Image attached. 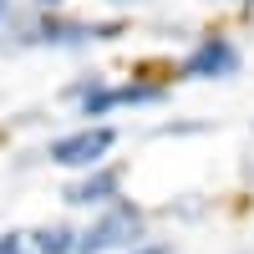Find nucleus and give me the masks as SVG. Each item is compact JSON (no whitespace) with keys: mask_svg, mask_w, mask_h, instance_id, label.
Masks as SVG:
<instances>
[{"mask_svg":"<svg viewBox=\"0 0 254 254\" xmlns=\"http://www.w3.org/2000/svg\"><path fill=\"white\" fill-rule=\"evenodd\" d=\"M137 239H142V208L127 198H112L76 234V254H112V249H132Z\"/></svg>","mask_w":254,"mask_h":254,"instance_id":"1","label":"nucleus"},{"mask_svg":"<svg viewBox=\"0 0 254 254\" xmlns=\"http://www.w3.org/2000/svg\"><path fill=\"white\" fill-rule=\"evenodd\" d=\"M112 142H117V132L107 122H87L81 132H66V137H56L51 142V163H61V168H97V163H107V153H112Z\"/></svg>","mask_w":254,"mask_h":254,"instance_id":"2","label":"nucleus"},{"mask_svg":"<svg viewBox=\"0 0 254 254\" xmlns=\"http://www.w3.org/2000/svg\"><path fill=\"white\" fill-rule=\"evenodd\" d=\"M234 71H239V46L229 36H203L183 56V76L188 81H214V76H234Z\"/></svg>","mask_w":254,"mask_h":254,"instance_id":"3","label":"nucleus"},{"mask_svg":"<svg viewBox=\"0 0 254 254\" xmlns=\"http://www.w3.org/2000/svg\"><path fill=\"white\" fill-rule=\"evenodd\" d=\"M112 198H122V168H107V163H97V168H87V178H76L71 188H66V203H112Z\"/></svg>","mask_w":254,"mask_h":254,"instance_id":"4","label":"nucleus"},{"mask_svg":"<svg viewBox=\"0 0 254 254\" xmlns=\"http://www.w3.org/2000/svg\"><path fill=\"white\" fill-rule=\"evenodd\" d=\"M97 36H112V26H87V20H41V26H31V41H41V46H81V41H97Z\"/></svg>","mask_w":254,"mask_h":254,"instance_id":"5","label":"nucleus"},{"mask_svg":"<svg viewBox=\"0 0 254 254\" xmlns=\"http://www.w3.org/2000/svg\"><path fill=\"white\" fill-rule=\"evenodd\" d=\"M26 239H31V254H76V229H66V224H46Z\"/></svg>","mask_w":254,"mask_h":254,"instance_id":"6","label":"nucleus"},{"mask_svg":"<svg viewBox=\"0 0 254 254\" xmlns=\"http://www.w3.org/2000/svg\"><path fill=\"white\" fill-rule=\"evenodd\" d=\"M76 102H81V117H107L117 107V87H107V81H87V87H76Z\"/></svg>","mask_w":254,"mask_h":254,"instance_id":"7","label":"nucleus"},{"mask_svg":"<svg viewBox=\"0 0 254 254\" xmlns=\"http://www.w3.org/2000/svg\"><path fill=\"white\" fill-rule=\"evenodd\" d=\"M168 92L153 87V81H127V87H117V107H142V102H163Z\"/></svg>","mask_w":254,"mask_h":254,"instance_id":"8","label":"nucleus"},{"mask_svg":"<svg viewBox=\"0 0 254 254\" xmlns=\"http://www.w3.org/2000/svg\"><path fill=\"white\" fill-rule=\"evenodd\" d=\"M0 254H31V239L26 234H0Z\"/></svg>","mask_w":254,"mask_h":254,"instance_id":"9","label":"nucleus"},{"mask_svg":"<svg viewBox=\"0 0 254 254\" xmlns=\"http://www.w3.org/2000/svg\"><path fill=\"white\" fill-rule=\"evenodd\" d=\"M127 254H173V244H142V239H137Z\"/></svg>","mask_w":254,"mask_h":254,"instance_id":"10","label":"nucleus"},{"mask_svg":"<svg viewBox=\"0 0 254 254\" xmlns=\"http://www.w3.org/2000/svg\"><path fill=\"white\" fill-rule=\"evenodd\" d=\"M36 5H46V10H56V5H66V0H36Z\"/></svg>","mask_w":254,"mask_h":254,"instance_id":"11","label":"nucleus"},{"mask_svg":"<svg viewBox=\"0 0 254 254\" xmlns=\"http://www.w3.org/2000/svg\"><path fill=\"white\" fill-rule=\"evenodd\" d=\"M5 15H10V0H0V20H5Z\"/></svg>","mask_w":254,"mask_h":254,"instance_id":"12","label":"nucleus"},{"mask_svg":"<svg viewBox=\"0 0 254 254\" xmlns=\"http://www.w3.org/2000/svg\"><path fill=\"white\" fill-rule=\"evenodd\" d=\"M112 5H127V0H112Z\"/></svg>","mask_w":254,"mask_h":254,"instance_id":"13","label":"nucleus"},{"mask_svg":"<svg viewBox=\"0 0 254 254\" xmlns=\"http://www.w3.org/2000/svg\"><path fill=\"white\" fill-rule=\"evenodd\" d=\"M244 5H254V0H244Z\"/></svg>","mask_w":254,"mask_h":254,"instance_id":"14","label":"nucleus"}]
</instances>
